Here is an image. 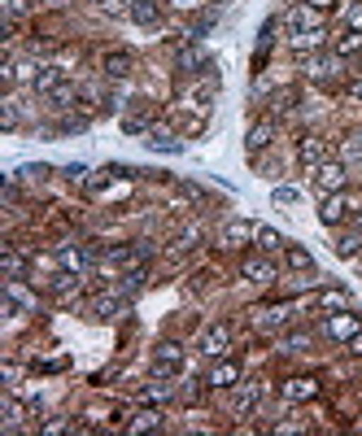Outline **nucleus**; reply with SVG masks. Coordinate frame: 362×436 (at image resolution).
Returning <instances> with one entry per match:
<instances>
[{
  "instance_id": "obj_1",
  "label": "nucleus",
  "mask_w": 362,
  "mask_h": 436,
  "mask_svg": "<svg viewBox=\"0 0 362 436\" xmlns=\"http://www.w3.org/2000/svg\"><path fill=\"white\" fill-rule=\"evenodd\" d=\"M179 367H184V349H179V345H158V349H153V375H158V379H170V375H179Z\"/></svg>"
},
{
  "instance_id": "obj_2",
  "label": "nucleus",
  "mask_w": 362,
  "mask_h": 436,
  "mask_svg": "<svg viewBox=\"0 0 362 436\" xmlns=\"http://www.w3.org/2000/svg\"><path fill=\"white\" fill-rule=\"evenodd\" d=\"M358 331H362V319H358L354 310H336V314H327V336H332V341H345V345H349Z\"/></svg>"
},
{
  "instance_id": "obj_3",
  "label": "nucleus",
  "mask_w": 362,
  "mask_h": 436,
  "mask_svg": "<svg viewBox=\"0 0 362 436\" xmlns=\"http://www.w3.org/2000/svg\"><path fill=\"white\" fill-rule=\"evenodd\" d=\"M227 349H231V323H210L205 336H201V353L205 358H223Z\"/></svg>"
},
{
  "instance_id": "obj_4",
  "label": "nucleus",
  "mask_w": 362,
  "mask_h": 436,
  "mask_svg": "<svg viewBox=\"0 0 362 436\" xmlns=\"http://www.w3.org/2000/svg\"><path fill=\"white\" fill-rule=\"evenodd\" d=\"M284 22H288L293 35H301V31H323V13L310 9V5H293L288 13H284Z\"/></svg>"
},
{
  "instance_id": "obj_5",
  "label": "nucleus",
  "mask_w": 362,
  "mask_h": 436,
  "mask_svg": "<svg viewBox=\"0 0 362 436\" xmlns=\"http://www.w3.org/2000/svg\"><path fill=\"white\" fill-rule=\"evenodd\" d=\"M345 179H349V175H345L341 162H319V166H315V188H319V192H345Z\"/></svg>"
},
{
  "instance_id": "obj_6",
  "label": "nucleus",
  "mask_w": 362,
  "mask_h": 436,
  "mask_svg": "<svg viewBox=\"0 0 362 436\" xmlns=\"http://www.w3.org/2000/svg\"><path fill=\"white\" fill-rule=\"evenodd\" d=\"M179 70L184 74H201V70H210V53H205L201 44H188V40H179Z\"/></svg>"
},
{
  "instance_id": "obj_7",
  "label": "nucleus",
  "mask_w": 362,
  "mask_h": 436,
  "mask_svg": "<svg viewBox=\"0 0 362 436\" xmlns=\"http://www.w3.org/2000/svg\"><path fill=\"white\" fill-rule=\"evenodd\" d=\"M249 240H257V227H253V223H245V218H231V223H223V244H231V249H245Z\"/></svg>"
},
{
  "instance_id": "obj_8",
  "label": "nucleus",
  "mask_w": 362,
  "mask_h": 436,
  "mask_svg": "<svg viewBox=\"0 0 362 436\" xmlns=\"http://www.w3.org/2000/svg\"><path fill=\"white\" fill-rule=\"evenodd\" d=\"M148 258V244H118L105 253V266H136Z\"/></svg>"
},
{
  "instance_id": "obj_9",
  "label": "nucleus",
  "mask_w": 362,
  "mask_h": 436,
  "mask_svg": "<svg viewBox=\"0 0 362 436\" xmlns=\"http://www.w3.org/2000/svg\"><path fill=\"white\" fill-rule=\"evenodd\" d=\"M5 305H9V314H22V310L31 314V310H35V297L22 288L18 279H5Z\"/></svg>"
},
{
  "instance_id": "obj_10",
  "label": "nucleus",
  "mask_w": 362,
  "mask_h": 436,
  "mask_svg": "<svg viewBox=\"0 0 362 436\" xmlns=\"http://www.w3.org/2000/svg\"><path fill=\"white\" fill-rule=\"evenodd\" d=\"M240 271H245V279H253V284H275V279H279V275H275V266H271L267 258H257V253H249Z\"/></svg>"
},
{
  "instance_id": "obj_11",
  "label": "nucleus",
  "mask_w": 362,
  "mask_h": 436,
  "mask_svg": "<svg viewBox=\"0 0 362 436\" xmlns=\"http://www.w3.org/2000/svg\"><path fill=\"white\" fill-rule=\"evenodd\" d=\"M267 397V384H240V393H236V415H253L257 406H262Z\"/></svg>"
},
{
  "instance_id": "obj_12",
  "label": "nucleus",
  "mask_w": 362,
  "mask_h": 436,
  "mask_svg": "<svg viewBox=\"0 0 362 436\" xmlns=\"http://www.w3.org/2000/svg\"><path fill=\"white\" fill-rule=\"evenodd\" d=\"M132 66H136V57L127 53V48H118V53H105V79H127V74H132Z\"/></svg>"
},
{
  "instance_id": "obj_13",
  "label": "nucleus",
  "mask_w": 362,
  "mask_h": 436,
  "mask_svg": "<svg viewBox=\"0 0 362 436\" xmlns=\"http://www.w3.org/2000/svg\"><path fill=\"white\" fill-rule=\"evenodd\" d=\"M205 384H210V389H231V384H240V367H236V363H227V358H218Z\"/></svg>"
},
{
  "instance_id": "obj_14",
  "label": "nucleus",
  "mask_w": 362,
  "mask_h": 436,
  "mask_svg": "<svg viewBox=\"0 0 362 436\" xmlns=\"http://www.w3.org/2000/svg\"><path fill=\"white\" fill-rule=\"evenodd\" d=\"M62 83H66V70L62 66H40V74H35V92L40 96H53Z\"/></svg>"
},
{
  "instance_id": "obj_15",
  "label": "nucleus",
  "mask_w": 362,
  "mask_h": 436,
  "mask_svg": "<svg viewBox=\"0 0 362 436\" xmlns=\"http://www.w3.org/2000/svg\"><path fill=\"white\" fill-rule=\"evenodd\" d=\"M349 214V201L341 196V192H327V201H323V210H319V218L327 223V227H336V223H341Z\"/></svg>"
},
{
  "instance_id": "obj_16",
  "label": "nucleus",
  "mask_w": 362,
  "mask_h": 436,
  "mask_svg": "<svg viewBox=\"0 0 362 436\" xmlns=\"http://www.w3.org/2000/svg\"><path fill=\"white\" fill-rule=\"evenodd\" d=\"M315 393H319V384L310 379V375H297V379L284 384V397H288V401H310Z\"/></svg>"
},
{
  "instance_id": "obj_17",
  "label": "nucleus",
  "mask_w": 362,
  "mask_h": 436,
  "mask_svg": "<svg viewBox=\"0 0 362 436\" xmlns=\"http://www.w3.org/2000/svg\"><path fill=\"white\" fill-rule=\"evenodd\" d=\"M148 148H158V153H179V148H184V140H179L175 131H166V126H153V131H148Z\"/></svg>"
},
{
  "instance_id": "obj_18",
  "label": "nucleus",
  "mask_w": 362,
  "mask_h": 436,
  "mask_svg": "<svg viewBox=\"0 0 362 436\" xmlns=\"http://www.w3.org/2000/svg\"><path fill=\"white\" fill-rule=\"evenodd\" d=\"M271 136H275V122H271V118H262V122H257V126H253V131H249V140H245V148H249V153H262V148L271 144Z\"/></svg>"
},
{
  "instance_id": "obj_19",
  "label": "nucleus",
  "mask_w": 362,
  "mask_h": 436,
  "mask_svg": "<svg viewBox=\"0 0 362 436\" xmlns=\"http://www.w3.org/2000/svg\"><path fill=\"white\" fill-rule=\"evenodd\" d=\"M319 310L323 314H336V310H349V293H341V288H327V293H319Z\"/></svg>"
},
{
  "instance_id": "obj_20",
  "label": "nucleus",
  "mask_w": 362,
  "mask_h": 436,
  "mask_svg": "<svg viewBox=\"0 0 362 436\" xmlns=\"http://www.w3.org/2000/svg\"><path fill=\"white\" fill-rule=\"evenodd\" d=\"M162 428H166V423H162L158 410H140V415L127 423V432H162Z\"/></svg>"
},
{
  "instance_id": "obj_21",
  "label": "nucleus",
  "mask_w": 362,
  "mask_h": 436,
  "mask_svg": "<svg viewBox=\"0 0 362 436\" xmlns=\"http://www.w3.org/2000/svg\"><path fill=\"white\" fill-rule=\"evenodd\" d=\"M122 310H127V297H118V293H110V297L96 301V319H118Z\"/></svg>"
},
{
  "instance_id": "obj_22",
  "label": "nucleus",
  "mask_w": 362,
  "mask_h": 436,
  "mask_svg": "<svg viewBox=\"0 0 362 436\" xmlns=\"http://www.w3.org/2000/svg\"><path fill=\"white\" fill-rule=\"evenodd\" d=\"M293 319V310H288V305H271V310H262V314H257V327H284V323H288Z\"/></svg>"
},
{
  "instance_id": "obj_23",
  "label": "nucleus",
  "mask_w": 362,
  "mask_h": 436,
  "mask_svg": "<svg viewBox=\"0 0 362 436\" xmlns=\"http://www.w3.org/2000/svg\"><path fill=\"white\" fill-rule=\"evenodd\" d=\"M257 249H262V253H284L288 240H284L279 232H271V227H257Z\"/></svg>"
},
{
  "instance_id": "obj_24",
  "label": "nucleus",
  "mask_w": 362,
  "mask_h": 436,
  "mask_svg": "<svg viewBox=\"0 0 362 436\" xmlns=\"http://www.w3.org/2000/svg\"><path fill=\"white\" fill-rule=\"evenodd\" d=\"M127 18H136L140 27H153V22H158V5H153V0H132V13Z\"/></svg>"
},
{
  "instance_id": "obj_25",
  "label": "nucleus",
  "mask_w": 362,
  "mask_h": 436,
  "mask_svg": "<svg viewBox=\"0 0 362 436\" xmlns=\"http://www.w3.org/2000/svg\"><path fill=\"white\" fill-rule=\"evenodd\" d=\"M323 40H327V31H301V35H293L288 44L297 48V53H310V48H323Z\"/></svg>"
},
{
  "instance_id": "obj_26",
  "label": "nucleus",
  "mask_w": 362,
  "mask_h": 436,
  "mask_svg": "<svg viewBox=\"0 0 362 436\" xmlns=\"http://www.w3.org/2000/svg\"><path fill=\"white\" fill-rule=\"evenodd\" d=\"M284 258H288V266H293V271H315V258H310L301 244H288V249H284Z\"/></svg>"
},
{
  "instance_id": "obj_27",
  "label": "nucleus",
  "mask_w": 362,
  "mask_h": 436,
  "mask_svg": "<svg viewBox=\"0 0 362 436\" xmlns=\"http://www.w3.org/2000/svg\"><path fill=\"white\" fill-rule=\"evenodd\" d=\"M358 249H362V227H354V232H345L341 240H336V253H341V258H354Z\"/></svg>"
},
{
  "instance_id": "obj_28",
  "label": "nucleus",
  "mask_w": 362,
  "mask_h": 436,
  "mask_svg": "<svg viewBox=\"0 0 362 436\" xmlns=\"http://www.w3.org/2000/svg\"><path fill=\"white\" fill-rule=\"evenodd\" d=\"M301 162H305V166H319V162H323V140L305 136V140H301Z\"/></svg>"
},
{
  "instance_id": "obj_29",
  "label": "nucleus",
  "mask_w": 362,
  "mask_h": 436,
  "mask_svg": "<svg viewBox=\"0 0 362 436\" xmlns=\"http://www.w3.org/2000/svg\"><path fill=\"white\" fill-rule=\"evenodd\" d=\"M140 284H144V271H127V275H118V279H114V293H118V297H127V293H136Z\"/></svg>"
},
{
  "instance_id": "obj_30",
  "label": "nucleus",
  "mask_w": 362,
  "mask_h": 436,
  "mask_svg": "<svg viewBox=\"0 0 362 436\" xmlns=\"http://www.w3.org/2000/svg\"><path fill=\"white\" fill-rule=\"evenodd\" d=\"M53 293H57V297H74V293H79V271L57 275V279H53Z\"/></svg>"
},
{
  "instance_id": "obj_31",
  "label": "nucleus",
  "mask_w": 362,
  "mask_h": 436,
  "mask_svg": "<svg viewBox=\"0 0 362 436\" xmlns=\"http://www.w3.org/2000/svg\"><path fill=\"white\" fill-rule=\"evenodd\" d=\"M57 262H62V266H70V271H83V266H88V253H83V249H62V253H57Z\"/></svg>"
},
{
  "instance_id": "obj_32",
  "label": "nucleus",
  "mask_w": 362,
  "mask_h": 436,
  "mask_svg": "<svg viewBox=\"0 0 362 436\" xmlns=\"http://www.w3.org/2000/svg\"><path fill=\"white\" fill-rule=\"evenodd\" d=\"M148 122H153V110H136V114H127V118H122L127 131H148Z\"/></svg>"
},
{
  "instance_id": "obj_33",
  "label": "nucleus",
  "mask_w": 362,
  "mask_h": 436,
  "mask_svg": "<svg viewBox=\"0 0 362 436\" xmlns=\"http://www.w3.org/2000/svg\"><path fill=\"white\" fill-rule=\"evenodd\" d=\"M358 48H362V31H345L341 40H336V53H341V57L358 53Z\"/></svg>"
},
{
  "instance_id": "obj_34",
  "label": "nucleus",
  "mask_w": 362,
  "mask_h": 436,
  "mask_svg": "<svg viewBox=\"0 0 362 436\" xmlns=\"http://www.w3.org/2000/svg\"><path fill=\"white\" fill-rule=\"evenodd\" d=\"M305 74H310V79H327L332 61H327V57H305Z\"/></svg>"
},
{
  "instance_id": "obj_35",
  "label": "nucleus",
  "mask_w": 362,
  "mask_h": 436,
  "mask_svg": "<svg viewBox=\"0 0 362 436\" xmlns=\"http://www.w3.org/2000/svg\"><path fill=\"white\" fill-rule=\"evenodd\" d=\"M0 266H5V275H9V279H18V275H22V266H27V262H22V258H18V253L9 249V253H5V258H0Z\"/></svg>"
},
{
  "instance_id": "obj_36",
  "label": "nucleus",
  "mask_w": 362,
  "mask_h": 436,
  "mask_svg": "<svg viewBox=\"0 0 362 436\" xmlns=\"http://www.w3.org/2000/svg\"><path fill=\"white\" fill-rule=\"evenodd\" d=\"M197 240H201V227H188V232L179 236V240H175V253H184V249H192Z\"/></svg>"
},
{
  "instance_id": "obj_37",
  "label": "nucleus",
  "mask_w": 362,
  "mask_h": 436,
  "mask_svg": "<svg viewBox=\"0 0 362 436\" xmlns=\"http://www.w3.org/2000/svg\"><path fill=\"white\" fill-rule=\"evenodd\" d=\"M18 419H22V406L13 397H5V428H18Z\"/></svg>"
},
{
  "instance_id": "obj_38",
  "label": "nucleus",
  "mask_w": 362,
  "mask_h": 436,
  "mask_svg": "<svg viewBox=\"0 0 362 436\" xmlns=\"http://www.w3.org/2000/svg\"><path fill=\"white\" fill-rule=\"evenodd\" d=\"M345 31H362V5H354V9L345 13Z\"/></svg>"
},
{
  "instance_id": "obj_39",
  "label": "nucleus",
  "mask_w": 362,
  "mask_h": 436,
  "mask_svg": "<svg viewBox=\"0 0 362 436\" xmlns=\"http://www.w3.org/2000/svg\"><path fill=\"white\" fill-rule=\"evenodd\" d=\"M100 9H105V13H114V18L132 13V5H122V0H100Z\"/></svg>"
},
{
  "instance_id": "obj_40",
  "label": "nucleus",
  "mask_w": 362,
  "mask_h": 436,
  "mask_svg": "<svg viewBox=\"0 0 362 436\" xmlns=\"http://www.w3.org/2000/svg\"><path fill=\"white\" fill-rule=\"evenodd\" d=\"M284 349H288V353H305V349H310V336H288V341H284Z\"/></svg>"
},
{
  "instance_id": "obj_41",
  "label": "nucleus",
  "mask_w": 362,
  "mask_h": 436,
  "mask_svg": "<svg viewBox=\"0 0 362 436\" xmlns=\"http://www.w3.org/2000/svg\"><path fill=\"white\" fill-rule=\"evenodd\" d=\"M297 201V188H275V205H293Z\"/></svg>"
},
{
  "instance_id": "obj_42",
  "label": "nucleus",
  "mask_w": 362,
  "mask_h": 436,
  "mask_svg": "<svg viewBox=\"0 0 362 436\" xmlns=\"http://www.w3.org/2000/svg\"><path fill=\"white\" fill-rule=\"evenodd\" d=\"M66 175L74 179V184H83V179H88V166H79V162H74V166H66Z\"/></svg>"
},
{
  "instance_id": "obj_43",
  "label": "nucleus",
  "mask_w": 362,
  "mask_h": 436,
  "mask_svg": "<svg viewBox=\"0 0 362 436\" xmlns=\"http://www.w3.org/2000/svg\"><path fill=\"white\" fill-rule=\"evenodd\" d=\"M301 5H310V9H319V13H327V9H336V0H301Z\"/></svg>"
},
{
  "instance_id": "obj_44",
  "label": "nucleus",
  "mask_w": 362,
  "mask_h": 436,
  "mask_svg": "<svg viewBox=\"0 0 362 436\" xmlns=\"http://www.w3.org/2000/svg\"><path fill=\"white\" fill-rule=\"evenodd\" d=\"M70 428H74V423H66V419H48V423H44V432H70Z\"/></svg>"
},
{
  "instance_id": "obj_45",
  "label": "nucleus",
  "mask_w": 362,
  "mask_h": 436,
  "mask_svg": "<svg viewBox=\"0 0 362 436\" xmlns=\"http://www.w3.org/2000/svg\"><path fill=\"white\" fill-rule=\"evenodd\" d=\"M349 349H354V353H362V331H358V336L349 341Z\"/></svg>"
},
{
  "instance_id": "obj_46",
  "label": "nucleus",
  "mask_w": 362,
  "mask_h": 436,
  "mask_svg": "<svg viewBox=\"0 0 362 436\" xmlns=\"http://www.w3.org/2000/svg\"><path fill=\"white\" fill-rule=\"evenodd\" d=\"M349 92H354V96L362 100V79H354V88H349Z\"/></svg>"
},
{
  "instance_id": "obj_47",
  "label": "nucleus",
  "mask_w": 362,
  "mask_h": 436,
  "mask_svg": "<svg viewBox=\"0 0 362 436\" xmlns=\"http://www.w3.org/2000/svg\"><path fill=\"white\" fill-rule=\"evenodd\" d=\"M358 227H362V214H358Z\"/></svg>"
}]
</instances>
